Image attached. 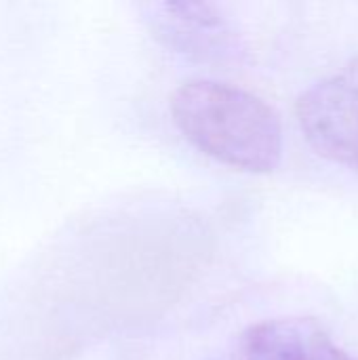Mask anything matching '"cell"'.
Here are the masks:
<instances>
[{"label": "cell", "mask_w": 358, "mask_h": 360, "mask_svg": "<svg viewBox=\"0 0 358 360\" xmlns=\"http://www.w3.org/2000/svg\"><path fill=\"white\" fill-rule=\"evenodd\" d=\"M169 108L181 135L222 165L272 173L283 160V122L270 103L247 89L196 78L173 91Z\"/></svg>", "instance_id": "cell-1"}, {"label": "cell", "mask_w": 358, "mask_h": 360, "mask_svg": "<svg viewBox=\"0 0 358 360\" xmlns=\"http://www.w3.org/2000/svg\"><path fill=\"white\" fill-rule=\"evenodd\" d=\"M295 112L317 154L358 173V57L308 86Z\"/></svg>", "instance_id": "cell-2"}, {"label": "cell", "mask_w": 358, "mask_h": 360, "mask_svg": "<svg viewBox=\"0 0 358 360\" xmlns=\"http://www.w3.org/2000/svg\"><path fill=\"white\" fill-rule=\"evenodd\" d=\"M156 40L200 61H238L245 42L232 21L207 2H150L141 6Z\"/></svg>", "instance_id": "cell-3"}, {"label": "cell", "mask_w": 358, "mask_h": 360, "mask_svg": "<svg viewBox=\"0 0 358 360\" xmlns=\"http://www.w3.org/2000/svg\"><path fill=\"white\" fill-rule=\"evenodd\" d=\"M234 360H358L314 319H270L247 327Z\"/></svg>", "instance_id": "cell-4"}]
</instances>
